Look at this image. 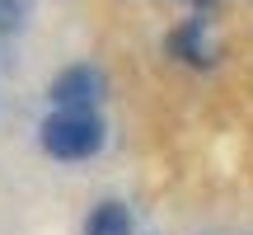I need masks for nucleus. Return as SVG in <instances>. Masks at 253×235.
I'll return each mask as SVG.
<instances>
[{
    "label": "nucleus",
    "mask_w": 253,
    "mask_h": 235,
    "mask_svg": "<svg viewBox=\"0 0 253 235\" xmlns=\"http://www.w3.org/2000/svg\"><path fill=\"white\" fill-rule=\"evenodd\" d=\"M103 146V122L89 109H56L42 122V151L56 160H89Z\"/></svg>",
    "instance_id": "nucleus-1"
},
{
    "label": "nucleus",
    "mask_w": 253,
    "mask_h": 235,
    "mask_svg": "<svg viewBox=\"0 0 253 235\" xmlns=\"http://www.w3.org/2000/svg\"><path fill=\"white\" fill-rule=\"evenodd\" d=\"M169 52L178 57V61H188V66H216L220 52H225L216 19H211V14H192V19H183V24L169 33Z\"/></svg>",
    "instance_id": "nucleus-2"
},
{
    "label": "nucleus",
    "mask_w": 253,
    "mask_h": 235,
    "mask_svg": "<svg viewBox=\"0 0 253 235\" xmlns=\"http://www.w3.org/2000/svg\"><path fill=\"white\" fill-rule=\"evenodd\" d=\"M103 94H108L103 71H99V66H89V61H75V66H66V71L52 80L47 99H52L56 109H89L94 113L103 104Z\"/></svg>",
    "instance_id": "nucleus-3"
},
{
    "label": "nucleus",
    "mask_w": 253,
    "mask_h": 235,
    "mask_svg": "<svg viewBox=\"0 0 253 235\" xmlns=\"http://www.w3.org/2000/svg\"><path fill=\"white\" fill-rule=\"evenodd\" d=\"M84 235H131V212L122 202H99L84 221Z\"/></svg>",
    "instance_id": "nucleus-4"
},
{
    "label": "nucleus",
    "mask_w": 253,
    "mask_h": 235,
    "mask_svg": "<svg viewBox=\"0 0 253 235\" xmlns=\"http://www.w3.org/2000/svg\"><path fill=\"white\" fill-rule=\"evenodd\" d=\"M178 5H188V9H202V14H207V9L216 5V0H178Z\"/></svg>",
    "instance_id": "nucleus-5"
}]
</instances>
